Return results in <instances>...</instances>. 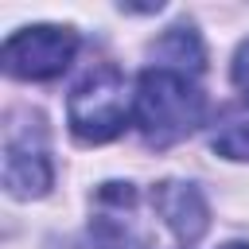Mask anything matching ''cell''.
<instances>
[{
    "mask_svg": "<svg viewBox=\"0 0 249 249\" xmlns=\"http://www.w3.org/2000/svg\"><path fill=\"white\" fill-rule=\"evenodd\" d=\"M226 249H249V245H226Z\"/></svg>",
    "mask_w": 249,
    "mask_h": 249,
    "instance_id": "obj_10",
    "label": "cell"
},
{
    "mask_svg": "<svg viewBox=\"0 0 249 249\" xmlns=\"http://www.w3.org/2000/svg\"><path fill=\"white\" fill-rule=\"evenodd\" d=\"M152 54L160 58L156 66L179 70V74H187V78H195V74L202 70V43H198V35H195L191 27H171V31L156 43Z\"/></svg>",
    "mask_w": 249,
    "mask_h": 249,
    "instance_id": "obj_7",
    "label": "cell"
},
{
    "mask_svg": "<svg viewBox=\"0 0 249 249\" xmlns=\"http://www.w3.org/2000/svg\"><path fill=\"white\" fill-rule=\"evenodd\" d=\"M4 187L16 198H35L51 187V156L43 148L39 124L8 128L4 136Z\"/></svg>",
    "mask_w": 249,
    "mask_h": 249,
    "instance_id": "obj_4",
    "label": "cell"
},
{
    "mask_svg": "<svg viewBox=\"0 0 249 249\" xmlns=\"http://www.w3.org/2000/svg\"><path fill=\"white\" fill-rule=\"evenodd\" d=\"M210 144L226 160H249V117H230L222 128H214Z\"/></svg>",
    "mask_w": 249,
    "mask_h": 249,
    "instance_id": "obj_8",
    "label": "cell"
},
{
    "mask_svg": "<svg viewBox=\"0 0 249 249\" xmlns=\"http://www.w3.org/2000/svg\"><path fill=\"white\" fill-rule=\"evenodd\" d=\"M128 82L124 74L105 62L97 70H89L70 101H66V121H70V132L82 140V144H105L113 140L124 124H128Z\"/></svg>",
    "mask_w": 249,
    "mask_h": 249,
    "instance_id": "obj_2",
    "label": "cell"
},
{
    "mask_svg": "<svg viewBox=\"0 0 249 249\" xmlns=\"http://www.w3.org/2000/svg\"><path fill=\"white\" fill-rule=\"evenodd\" d=\"M74 51H78V35L70 27H54V23L23 27L4 43V70L27 82L58 78L70 66Z\"/></svg>",
    "mask_w": 249,
    "mask_h": 249,
    "instance_id": "obj_3",
    "label": "cell"
},
{
    "mask_svg": "<svg viewBox=\"0 0 249 249\" xmlns=\"http://www.w3.org/2000/svg\"><path fill=\"white\" fill-rule=\"evenodd\" d=\"M202 109H206V101H202L198 86L179 70L152 66L136 82L132 121H136L140 136L156 148H167V144L183 140L187 132H195V124L202 121Z\"/></svg>",
    "mask_w": 249,
    "mask_h": 249,
    "instance_id": "obj_1",
    "label": "cell"
},
{
    "mask_svg": "<svg viewBox=\"0 0 249 249\" xmlns=\"http://www.w3.org/2000/svg\"><path fill=\"white\" fill-rule=\"evenodd\" d=\"M152 202H156V210L163 214V222L171 226V233L179 237V241H198L202 233H206V222H210V214H206V202H202V195L191 187V183H160L156 187V195H152Z\"/></svg>",
    "mask_w": 249,
    "mask_h": 249,
    "instance_id": "obj_6",
    "label": "cell"
},
{
    "mask_svg": "<svg viewBox=\"0 0 249 249\" xmlns=\"http://www.w3.org/2000/svg\"><path fill=\"white\" fill-rule=\"evenodd\" d=\"M233 86L241 89V97H249V39L233 54Z\"/></svg>",
    "mask_w": 249,
    "mask_h": 249,
    "instance_id": "obj_9",
    "label": "cell"
},
{
    "mask_svg": "<svg viewBox=\"0 0 249 249\" xmlns=\"http://www.w3.org/2000/svg\"><path fill=\"white\" fill-rule=\"evenodd\" d=\"M136 191L128 183H105L97 195V218L89 226L97 249H144L136 230Z\"/></svg>",
    "mask_w": 249,
    "mask_h": 249,
    "instance_id": "obj_5",
    "label": "cell"
}]
</instances>
